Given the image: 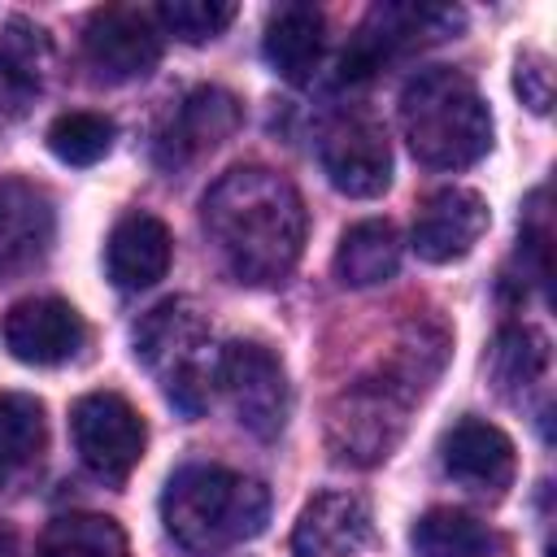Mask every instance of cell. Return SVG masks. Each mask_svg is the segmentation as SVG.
<instances>
[{
    "mask_svg": "<svg viewBox=\"0 0 557 557\" xmlns=\"http://www.w3.org/2000/svg\"><path fill=\"white\" fill-rule=\"evenodd\" d=\"M152 17L165 35H178L183 44H205V39H218L235 22V4L231 0H165L152 9Z\"/></svg>",
    "mask_w": 557,
    "mask_h": 557,
    "instance_id": "obj_26",
    "label": "cell"
},
{
    "mask_svg": "<svg viewBox=\"0 0 557 557\" xmlns=\"http://www.w3.org/2000/svg\"><path fill=\"white\" fill-rule=\"evenodd\" d=\"M483 231H487V200L470 187H440L422 200L409 244L422 261L448 265V261H461Z\"/></svg>",
    "mask_w": 557,
    "mask_h": 557,
    "instance_id": "obj_13",
    "label": "cell"
},
{
    "mask_svg": "<svg viewBox=\"0 0 557 557\" xmlns=\"http://www.w3.org/2000/svg\"><path fill=\"white\" fill-rule=\"evenodd\" d=\"M174 257V239L161 218L152 213H126L104 244V265L117 292H144L157 278H165Z\"/></svg>",
    "mask_w": 557,
    "mask_h": 557,
    "instance_id": "obj_17",
    "label": "cell"
},
{
    "mask_svg": "<svg viewBox=\"0 0 557 557\" xmlns=\"http://www.w3.org/2000/svg\"><path fill=\"white\" fill-rule=\"evenodd\" d=\"M366 540H370V505L357 492H318L292 527L296 557H352Z\"/></svg>",
    "mask_w": 557,
    "mask_h": 557,
    "instance_id": "obj_16",
    "label": "cell"
},
{
    "mask_svg": "<svg viewBox=\"0 0 557 557\" xmlns=\"http://www.w3.org/2000/svg\"><path fill=\"white\" fill-rule=\"evenodd\" d=\"M213 387H222L235 422L257 435V440H274L287 426V409H292V387H287V370L283 361L257 344V339H231L218 348V374Z\"/></svg>",
    "mask_w": 557,
    "mask_h": 557,
    "instance_id": "obj_6",
    "label": "cell"
},
{
    "mask_svg": "<svg viewBox=\"0 0 557 557\" xmlns=\"http://www.w3.org/2000/svg\"><path fill=\"white\" fill-rule=\"evenodd\" d=\"M113 122L104 113H61L52 126H48V148L57 161L65 165H96L100 157H109L113 148Z\"/></svg>",
    "mask_w": 557,
    "mask_h": 557,
    "instance_id": "obj_24",
    "label": "cell"
},
{
    "mask_svg": "<svg viewBox=\"0 0 557 557\" xmlns=\"http://www.w3.org/2000/svg\"><path fill=\"white\" fill-rule=\"evenodd\" d=\"M135 357L183 413L196 418L209 405L218 344L209 335L205 313L191 300H161L157 309H148L135 326Z\"/></svg>",
    "mask_w": 557,
    "mask_h": 557,
    "instance_id": "obj_4",
    "label": "cell"
},
{
    "mask_svg": "<svg viewBox=\"0 0 557 557\" xmlns=\"http://www.w3.org/2000/svg\"><path fill=\"white\" fill-rule=\"evenodd\" d=\"M318 157H322V170H326L331 187L344 191V196H352V200L383 196L387 183H392V148H387V135L366 113L335 117L322 131Z\"/></svg>",
    "mask_w": 557,
    "mask_h": 557,
    "instance_id": "obj_10",
    "label": "cell"
},
{
    "mask_svg": "<svg viewBox=\"0 0 557 557\" xmlns=\"http://www.w3.org/2000/svg\"><path fill=\"white\" fill-rule=\"evenodd\" d=\"M48 444L44 405L30 392H0V487L30 479Z\"/></svg>",
    "mask_w": 557,
    "mask_h": 557,
    "instance_id": "obj_19",
    "label": "cell"
},
{
    "mask_svg": "<svg viewBox=\"0 0 557 557\" xmlns=\"http://www.w3.org/2000/svg\"><path fill=\"white\" fill-rule=\"evenodd\" d=\"M322 30H326V22H322V13L313 4L274 9L270 22H265V44H261L270 70L278 78L296 83V87L309 83L318 74V61H322V44H326Z\"/></svg>",
    "mask_w": 557,
    "mask_h": 557,
    "instance_id": "obj_18",
    "label": "cell"
},
{
    "mask_svg": "<svg viewBox=\"0 0 557 557\" xmlns=\"http://www.w3.org/2000/svg\"><path fill=\"white\" fill-rule=\"evenodd\" d=\"M513 87H518V96H522V104L531 113H548V104H553V70H548V61L540 52L518 57Z\"/></svg>",
    "mask_w": 557,
    "mask_h": 557,
    "instance_id": "obj_27",
    "label": "cell"
},
{
    "mask_svg": "<svg viewBox=\"0 0 557 557\" xmlns=\"http://www.w3.org/2000/svg\"><path fill=\"white\" fill-rule=\"evenodd\" d=\"M440 461L448 479H457L466 492H479V496H500L518 470L513 440L483 418H461L440 440Z\"/></svg>",
    "mask_w": 557,
    "mask_h": 557,
    "instance_id": "obj_14",
    "label": "cell"
},
{
    "mask_svg": "<svg viewBox=\"0 0 557 557\" xmlns=\"http://www.w3.org/2000/svg\"><path fill=\"white\" fill-rule=\"evenodd\" d=\"M400 131L409 152L435 170L474 165L492 148V113L479 87L448 65L418 70L400 91Z\"/></svg>",
    "mask_w": 557,
    "mask_h": 557,
    "instance_id": "obj_3",
    "label": "cell"
},
{
    "mask_svg": "<svg viewBox=\"0 0 557 557\" xmlns=\"http://www.w3.org/2000/svg\"><path fill=\"white\" fill-rule=\"evenodd\" d=\"M52 70V39L44 26L26 17H9L0 30V83L17 96H30L44 87Z\"/></svg>",
    "mask_w": 557,
    "mask_h": 557,
    "instance_id": "obj_22",
    "label": "cell"
},
{
    "mask_svg": "<svg viewBox=\"0 0 557 557\" xmlns=\"http://www.w3.org/2000/svg\"><path fill=\"white\" fill-rule=\"evenodd\" d=\"M400 265V235L383 218H366L339 235L335 248V278L344 287H379Z\"/></svg>",
    "mask_w": 557,
    "mask_h": 557,
    "instance_id": "obj_20",
    "label": "cell"
},
{
    "mask_svg": "<svg viewBox=\"0 0 557 557\" xmlns=\"http://www.w3.org/2000/svg\"><path fill=\"white\" fill-rule=\"evenodd\" d=\"M418 392H422V374L413 370H392L344 387L326 409V444L335 448V457L352 466L383 461L400 444L409 422L405 413Z\"/></svg>",
    "mask_w": 557,
    "mask_h": 557,
    "instance_id": "obj_5",
    "label": "cell"
},
{
    "mask_svg": "<svg viewBox=\"0 0 557 557\" xmlns=\"http://www.w3.org/2000/svg\"><path fill=\"white\" fill-rule=\"evenodd\" d=\"M239 126V100L222 87H196L178 100L170 122L157 131V165L161 170H183L196 157L213 152L231 131Z\"/></svg>",
    "mask_w": 557,
    "mask_h": 557,
    "instance_id": "obj_11",
    "label": "cell"
},
{
    "mask_svg": "<svg viewBox=\"0 0 557 557\" xmlns=\"http://www.w3.org/2000/svg\"><path fill=\"white\" fill-rule=\"evenodd\" d=\"M270 518V492L226 466H183L161 492V522L187 553H222L252 540Z\"/></svg>",
    "mask_w": 557,
    "mask_h": 557,
    "instance_id": "obj_2",
    "label": "cell"
},
{
    "mask_svg": "<svg viewBox=\"0 0 557 557\" xmlns=\"http://www.w3.org/2000/svg\"><path fill=\"white\" fill-rule=\"evenodd\" d=\"M461 22H466L461 9H444V4H374L339 57V78L361 83L379 74L387 61L422 44L448 39L453 30H461Z\"/></svg>",
    "mask_w": 557,
    "mask_h": 557,
    "instance_id": "obj_7",
    "label": "cell"
},
{
    "mask_svg": "<svg viewBox=\"0 0 557 557\" xmlns=\"http://www.w3.org/2000/svg\"><path fill=\"white\" fill-rule=\"evenodd\" d=\"M70 435L78 461L100 483H122L144 457V418L117 392H87L70 409Z\"/></svg>",
    "mask_w": 557,
    "mask_h": 557,
    "instance_id": "obj_8",
    "label": "cell"
},
{
    "mask_svg": "<svg viewBox=\"0 0 557 557\" xmlns=\"http://www.w3.org/2000/svg\"><path fill=\"white\" fill-rule=\"evenodd\" d=\"M87 339L78 309L61 296H26L4 313V348L22 366H61Z\"/></svg>",
    "mask_w": 557,
    "mask_h": 557,
    "instance_id": "obj_12",
    "label": "cell"
},
{
    "mask_svg": "<svg viewBox=\"0 0 557 557\" xmlns=\"http://www.w3.org/2000/svg\"><path fill=\"white\" fill-rule=\"evenodd\" d=\"M548 366V344L544 335H535L531 326H509L500 331L496 348H492V379L500 383V392H527Z\"/></svg>",
    "mask_w": 557,
    "mask_h": 557,
    "instance_id": "obj_25",
    "label": "cell"
},
{
    "mask_svg": "<svg viewBox=\"0 0 557 557\" xmlns=\"http://www.w3.org/2000/svg\"><path fill=\"white\" fill-rule=\"evenodd\" d=\"M39 557H126V535L104 513H61L48 522Z\"/></svg>",
    "mask_w": 557,
    "mask_h": 557,
    "instance_id": "obj_23",
    "label": "cell"
},
{
    "mask_svg": "<svg viewBox=\"0 0 557 557\" xmlns=\"http://www.w3.org/2000/svg\"><path fill=\"white\" fill-rule=\"evenodd\" d=\"M83 57L104 83H131L157 70L161 61V26L148 9L109 4L87 17Z\"/></svg>",
    "mask_w": 557,
    "mask_h": 557,
    "instance_id": "obj_9",
    "label": "cell"
},
{
    "mask_svg": "<svg viewBox=\"0 0 557 557\" xmlns=\"http://www.w3.org/2000/svg\"><path fill=\"white\" fill-rule=\"evenodd\" d=\"M52 244V200L26 178H0V283L44 261Z\"/></svg>",
    "mask_w": 557,
    "mask_h": 557,
    "instance_id": "obj_15",
    "label": "cell"
},
{
    "mask_svg": "<svg viewBox=\"0 0 557 557\" xmlns=\"http://www.w3.org/2000/svg\"><path fill=\"white\" fill-rule=\"evenodd\" d=\"M500 540L461 509H426L413 527L418 557H492Z\"/></svg>",
    "mask_w": 557,
    "mask_h": 557,
    "instance_id": "obj_21",
    "label": "cell"
},
{
    "mask_svg": "<svg viewBox=\"0 0 557 557\" xmlns=\"http://www.w3.org/2000/svg\"><path fill=\"white\" fill-rule=\"evenodd\" d=\"M209 244L226 274L248 287H270L292 274L305 248V200L265 165L226 170L200 200Z\"/></svg>",
    "mask_w": 557,
    "mask_h": 557,
    "instance_id": "obj_1",
    "label": "cell"
},
{
    "mask_svg": "<svg viewBox=\"0 0 557 557\" xmlns=\"http://www.w3.org/2000/svg\"><path fill=\"white\" fill-rule=\"evenodd\" d=\"M0 557H22V544H17V531L9 522H0Z\"/></svg>",
    "mask_w": 557,
    "mask_h": 557,
    "instance_id": "obj_28",
    "label": "cell"
}]
</instances>
